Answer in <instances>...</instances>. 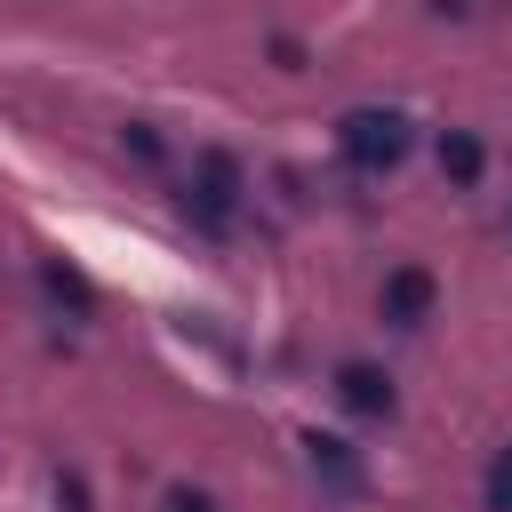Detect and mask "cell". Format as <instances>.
I'll return each instance as SVG.
<instances>
[{"mask_svg": "<svg viewBox=\"0 0 512 512\" xmlns=\"http://www.w3.org/2000/svg\"><path fill=\"white\" fill-rule=\"evenodd\" d=\"M176 208L200 224V232H232V216H240V168H232V152H192V176H184V192H176Z\"/></svg>", "mask_w": 512, "mask_h": 512, "instance_id": "6da1fadb", "label": "cell"}, {"mask_svg": "<svg viewBox=\"0 0 512 512\" xmlns=\"http://www.w3.org/2000/svg\"><path fill=\"white\" fill-rule=\"evenodd\" d=\"M336 152H344L360 176H376V168H392V160L408 152V120H400L392 104H360V112L336 120Z\"/></svg>", "mask_w": 512, "mask_h": 512, "instance_id": "7a4b0ae2", "label": "cell"}, {"mask_svg": "<svg viewBox=\"0 0 512 512\" xmlns=\"http://www.w3.org/2000/svg\"><path fill=\"white\" fill-rule=\"evenodd\" d=\"M432 296H440L432 272H424V264H400V272L384 280V320H392V328H424V320H432Z\"/></svg>", "mask_w": 512, "mask_h": 512, "instance_id": "3957f363", "label": "cell"}, {"mask_svg": "<svg viewBox=\"0 0 512 512\" xmlns=\"http://www.w3.org/2000/svg\"><path fill=\"white\" fill-rule=\"evenodd\" d=\"M336 400H344L352 416H392V376L368 368V360H344V368H336Z\"/></svg>", "mask_w": 512, "mask_h": 512, "instance_id": "277c9868", "label": "cell"}, {"mask_svg": "<svg viewBox=\"0 0 512 512\" xmlns=\"http://www.w3.org/2000/svg\"><path fill=\"white\" fill-rule=\"evenodd\" d=\"M480 160H488V152H480V136H472V128H448V136H440V168H448L456 184H472V176H480Z\"/></svg>", "mask_w": 512, "mask_h": 512, "instance_id": "5b68a950", "label": "cell"}, {"mask_svg": "<svg viewBox=\"0 0 512 512\" xmlns=\"http://www.w3.org/2000/svg\"><path fill=\"white\" fill-rule=\"evenodd\" d=\"M304 448H312V464H320V472H336L344 488H360V464H352V448H344V440H320V432H312Z\"/></svg>", "mask_w": 512, "mask_h": 512, "instance_id": "8992f818", "label": "cell"}, {"mask_svg": "<svg viewBox=\"0 0 512 512\" xmlns=\"http://www.w3.org/2000/svg\"><path fill=\"white\" fill-rule=\"evenodd\" d=\"M40 280H48V296H64L72 312H88V280H80L72 264H56V256H48V264H40Z\"/></svg>", "mask_w": 512, "mask_h": 512, "instance_id": "52a82bcc", "label": "cell"}, {"mask_svg": "<svg viewBox=\"0 0 512 512\" xmlns=\"http://www.w3.org/2000/svg\"><path fill=\"white\" fill-rule=\"evenodd\" d=\"M488 512H512V448L488 464Z\"/></svg>", "mask_w": 512, "mask_h": 512, "instance_id": "ba28073f", "label": "cell"}, {"mask_svg": "<svg viewBox=\"0 0 512 512\" xmlns=\"http://www.w3.org/2000/svg\"><path fill=\"white\" fill-rule=\"evenodd\" d=\"M56 504H64V512H88V488H80V472H56Z\"/></svg>", "mask_w": 512, "mask_h": 512, "instance_id": "9c48e42d", "label": "cell"}, {"mask_svg": "<svg viewBox=\"0 0 512 512\" xmlns=\"http://www.w3.org/2000/svg\"><path fill=\"white\" fill-rule=\"evenodd\" d=\"M168 512H216L208 496H192V488H168Z\"/></svg>", "mask_w": 512, "mask_h": 512, "instance_id": "30bf717a", "label": "cell"}]
</instances>
